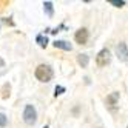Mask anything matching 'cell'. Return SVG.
<instances>
[{"label": "cell", "instance_id": "obj_1", "mask_svg": "<svg viewBox=\"0 0 128 128\" xmlns=\"http://www.w3.org/2000/svg\"><path fill=\"white\" fill-rule=\"evenodd\" d=\"M34 76L39 82H45L46 84V82H50L54 77V71L50 65H39L34 71Z\"/></svg>", "mask_w": 128, "mask_h": 128}, {"label": "cell", "instance_id": "obj_2", "mask_svg": "<svg viewBox=\"0 0 128 128\" xmlns=\"http://www.w3.org/2000/svg\"><path fill=\"white\" fill-rule=\"evenodd\" d=\"M23 120L28 125H34L36 120H37V111L32 105H26L23 110Z\"/></svg>", "mask_w": 128, "mask_h": 128}, {"label": "cell", "instance_id": "obj_3", "mask_svg": "<svg viewBox=\"0 0 128 128\" xmlns=\"http://www.w3.org/2000/svg\"><path fill=\"white\" fill-rule=\"evenodd\" d=\"M110 62H111V52H110V50H106V48L100 50L99 54L96 56V63H97V66H106Z\"/></svg>", "mask_w": 128, "mask_h": 128}, {"label": "cell", "instance_id": "obj_4", "mask_svg": "<svg viewBox=\"0 0 128 128\" xmlns=\"http://www.w3.org/2000/svg\"><path fill=\"white\" fill-rule=\"evenodd\" d=\"M116 54H117L119 60L128 63V46H126L125 42H120V43L116 46Z\"/></svg>", "mask_w": 128, "mask_h": 128}, {"label": "cell", "instance_id": "obj_5", "mask_svg": "<svg viewBox=\"0 0 128 128\" xmlns=\"http://www.w3.org/2000/svg\"><path fill=\"white\" fill-rule=\"evenodd\" d=\"M88 37H90V32H88L86 28H80V30H77L76 34H74V39H76V42H77L79 45H85V43L88 42Z\"/></svg>", "mask_w": 128, "mask_h": 128}, {"label": "cell", "instance_id": "obj_6", "mask_svg": "<svg viewBox=\"0 0 128 128\" xmlns=\"http://www.w3.org/2000/svg\"><path fill=\"white\" fill-rule=\"evenodd\" d=\"M117 100H119V93H116V91H114V93H111L110 96H106V100H105V102H106V105H108L110 108H114V106L117 105Z\"/></svg>", "mask_w": 128, "mask_h": 128}, {"label": "cell", "instance_id": "obj_7", "mask_svg": "<svg viewBox=\"0 0 128 128\" xmlns=\"http://www.w3.org/2000/svg\"><path fill=\"white\" fill-rule=\"evenodd\" d=\"M54 46L56 48H59V50H63V51H71V43H68V42H65V40H56L54 42Z\"/></svg>", "mask_w": 128, "mask_h": 128}, {"label": "cell", "instance_id": "obj_8", "mask_svg": "<svg viewBox=\"0 0 128 128\" xmlns=\"http://www.w3.org/2000/svg\"><path fill=\"white\" fill-rule=\"evenodd\" d=\"M88 62H90V57L86 56V54H79V56H77V63L82 68H86L88 66Z\"/></svg>", "mask_w": 128, "mask_h": 128}, {"label": "cell", "instance_id": "obj_9", "mask_svg": "<svg viewBox=\"0 0 128 128\" xmlns=\"http://www.w3.org/2000/svg\"><path fill=\"white\" fill-rule=\"evenodd\" d=\"M43 8H45V12L48 14V17H52V14H54L52 3H51V2H45V3H43Z\"/></svg>", "mask_w": 128, "mask_h": 128}, {"label": "cell", "instance_id": "obj_10", "mask_svg": "<svg viewBox=\"0 0 128 128\" xmlns=\"http://www.w3.org/2000/svg\"><path fill=\"white\" fill-rule=\"evenodd\" d=\"M36 42H37V43L40 45V46H42V48H45V46H46V43H48V39H46V37H45V36H42V34H39V36H37V37H36Z\"/></svg>", "mask_w": 128, "mask_h": 128}, {"label": "cell", "instance_id": "obj_11", "mask_svg": "<svg viewBox=\"0 0 128 128\" xmlns=\"http://www.w3.org/2000/svg\"><path fill=\"white\" fill-rule=\"evenodd\" d=\"M6 124H8L6 116H5L3 113H0V126H6Z\"/></svg>", "mask_w": 128, "mask_h": 128}, {"label": "cell", "instance_id": "obj_12", "mask_svg": "<svg viewBox=\"0 0 128 128\" xmlns=\"http://www.w3.org/2000/svg\"><path fill=\"white\" fill-rule=\"evenodd\" d=\"M110 3H111V5H114V6H119V8L125 5V2H124V0H110Z\"/></svg>", "mask_w": 128, "mask_h": 128}, {"label": "cell", "instance_id": "obj_13", "mask_svg": "<svg viewBox=\"0 0 128 128\" xmlns=\"http://www.w3.org/2000/svg\"><path fill=\"white\" fill-rule=\"evenodd\" d=\"M54 91H56V93H54V96H60L62 93H63V91H65V88H63V86H56V90H54Z\"/></svg>", "mask_w": 128, "mask_h": 128}, {"label": "cell", "instance_id": "obj_14", "mask_svg": "<svg viewBox=\"0 0 128 128\" xmlns=\"http://www.w3.org/2000/svg\"><path fill=\"white\" fill-rule=\"evenodd\" d=\"M43 128H48V126H43Z\"/></svg>", "mask_w": 128, "mask_h": 128}, {"label": "cell", "instance_id": "obj_15", "mask_svg": "<svg viewBox=\"0 0 128 128\" xmlns=\"http://www.w3.org/2000/svg\"><path fill=\"white\" fill-rule=\"evenodd\" d=\"M126 128H128V126H126Z\"/></svg>", "mask_w": 128, "mask_h": 128}]
</instances>
